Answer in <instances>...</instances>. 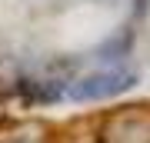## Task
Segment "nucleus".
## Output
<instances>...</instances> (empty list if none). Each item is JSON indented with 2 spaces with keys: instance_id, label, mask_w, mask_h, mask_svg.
Returning <instances> with one entry per match:
<instances>
[{
  "instance_id": "1",
  "label": "nucleus",
  "mask_w": 150,
  "mask_h": 143,
  "mask_svg": "<svg viewBox=\"0 0 150 143\" xmlns=\"http://www.w3.org/2000/svg\"><path fill=\"white\" fill-rule=\"evenodd\" d=\"M4 143H150V100L64 123H40L37 133H20Z\"/></svg>"
}]
</instances>
